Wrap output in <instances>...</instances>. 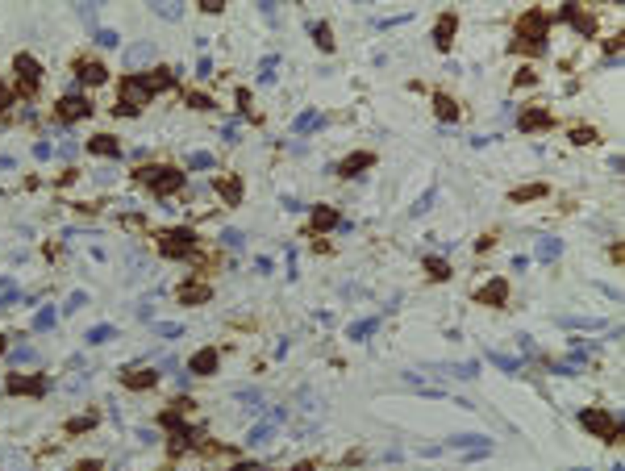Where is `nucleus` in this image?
Listing matches in <instances>:
<instances>
[{"label": "nucleus", "instance_id": "49", "mask_svg": "<svg viewBox=\"0 0 625 471\" xmlns=\"http://www.w3.org/2000/svg\"><path fill=\"white\" fill-rule=\"evenodd\" d=\"M75 471H104V463H100V459H79Z\"/></svg>", "mask_w": 625, "mask_h": 471}, {"label": "nucleus", "instance_id": "22", "mask_svg": "<svg viewBox=\"0 0 625 471\" xmlns=\"http://www.w3.org/2000/svg\"><path fill=\"white\" fill-rule=\"evenodd\" d=\"M563 255V238H550V233H542V238L534 242V259L538 263H555Z\"/></svg>", "mask_w": 625, "mask_h": 471}, {"label": "nucleus", "instance_id": "10", "mask_svg": "<svg viewBox=\"0 0 625 471\" xmlns=\"http://www.w3.org/2000/svg\"><path fill=\"white\" fill-rule=\"evenodd\" d=\"M517 130H521V134H546V130H555V113L530 104V108L517 113Z\"/></svg>", "mask_w": 625, "mask_h": 471}, {"label": "nucleus", "instance_id": "50", "mask_svg": "<svg viewBox=\"0 0 625 471\" xmlns=\"http://www.w3.org/2000/svg\"><path fill=\"white\" fill-rule=\"evenodd\" d=\"M225 5H221V0H200V13H209V17H217Z\"/></svg>", "mask_w": 625, "mask_h": 471}, {"label": "nucleus", "instance_id": "46", "mask_svg": "<svg viewBox=\"0 0 625 471\" xmlns=\"http://www.w3.org/2000/svg\"><path fill=\"white\" fill-rule=\"evenodd\" d=\"M38 355H34V346H17L13 350V363H34Z\"/></svg>", "mask_w": 625, "mask_h": 471}, {"label": "nucleus", "instance_id": "28", "mask_svg": "<svg viewBox=\"0 0 625 471\" xmlns=\"http://www.w3.org/2000/svg\"><path fill=\"white\" fill-rule=\"evenodd\" d=\"M425 276H430L434 284H446V280H450L454 271H450V263H446V259H438V255H430V259H425Z\"/></svg>", "mask_w": 625, "mask_h": 471}, {"label": "nucleus", "instance_id": "51", "mask_svg": "<svg viewBox=\"0 0 625 471\" xmlns=\"http://www.w3.org/2000/svg\"><path fill=\"white\" fill-rule=\"evenodd\" d=\"M121 225H125V229H142V225H146V221H142V217H138V213H125V217H121Z\"/></svg>", "mask_w": 625, "mask_h": 471}, {"label": "nucleus", "instance_id": "35", "mask_svg": "<svg viewBox=\"0 0 625 471\" xmlns=\"http://www.w3.org/2000/svg\"><path fill=\"white\" fill-rule=\"evenodd\" d=\"M213 163H217V159H213L209 151H192V155H188V171H209Z\"/></svg>", "mask_w": 625, "mask_h": 471}, {"label": "nucleus", "instance_id": "13", "mask_svg": "<svg viewBox=\"0 0 625 471\" xmlns=\"http://www.w3.org/2000/svg\"><path fill=\"white\" fill-rule=\"evenodd\" d=\"M371 167H375V151H350L346 159H338V163H334V175H342V180H354V175L371 171Z\"/></svg>", "mask_w": 625, "mask_h": 471}, {"label": "nucleus", "instance_id": "1", "mask_svg": "<svg viewBox=\"0 0 625 471\" xmlns=\"http://www.w3.org/2000/svg\"><path fill=\"white\" fill-rule=\"evenodd\" d=\"M167 88H175V75H171V67L130 71V75L121 79V88H117V104H113V113H117V117H138V113H142V104H146L151 96L167 92Z\"/></svg>", "mask_w": 625, "mask_h": 471}, {"label": "nucleus", "instance_id": "2", "mask_svg": "<svg viewBox=\"0 0 625 471\" xmlns=\"http://www.w3.org/2000/svg\"><path fill=\"white\" fill-rule=\"evenodd\" d=\"M546 46H550V13H542V9H526V13L517 17V26H513V42H509V50H513V55L542 59V55H546Z\"/></svg>", "mask_w": 625, "mask_h": 471}, {"label": "nucleus", "instance_id": "19", "mask_svg": "<svg viewBox=\"0 0 625 471\" xmlns=\"http://www.w3.org/2000/svg\"><path fill=\"white\" fill-rule=\"evenodd\" d=\"M338 225V209L334 204H313V217H309V233L317 238V233H325V229H334Z\"/></svg>", "mask_w": 625, "mask_h": 471}, {"label": "nucleus", "instance_id": "4", "mask_svg": "<svg viewBox=\"0 0 625 471\" xmlns=\"http://www.w3.org/2000/svg\"><path fill=\"white\" fill-rule=\"evenodd\" d=\"M155 247H159L163 259H196L200 233H196L192 225H167V229L155 233Z\"/></svg>", "mask_w": 625, "mask_h": 471}, {"label": "nucleus", "instance_id": "15", "mask_svg": "<svg viewBox=\"0 0 625 471\" xmlns=\"http://www.w3.org/2000/svg\"><path fill=\"white\" fill-rule=\"evenodd\" d=\"M175 300L188 305V309H196V305H209V300H213V288H209L204 280H188V284L175 288Z\"/></svg>", "mask_w": 625, "mask_h": 471}, {"label": "nucleus", "instance_id": "29", "mask_svg": "<svg viewBox=\"0 0 625 471\" xmlns=\"http://www.w3.org/2000/svg\"><path fill=\"white\" fill-rule=\"evenodd\" d=\"M113 338H117V325H108V321H100V325H92V329L84 334L88 346H100V342H113Z\"/></svg>", "mask_w": 625, "mask_h": 471}, {"label": "nucleus", "instance_id": "18", "mask_svg": "<svg viewBox=\"0 0 625 471\" xmlns=\"http://www.w3.org/2000/svg\"><path fill=\"white\" fill-rule=\"evenodd\" d=\"M213 192L225 200V204H242V196H246V184L238 180V175H217L213 180Z\"/></svg>", "mask_w": 625, "mask_h": 471}, {"label": "nucleus", "instance_id": "31", "mask_svg": "<svg viewBox=\"0 0 625 471\" xmlns=\"http://www.w3.org/2000/svg\"><path fill=\"white\" fill-rule=\"evenodd\" d=\"M567 138H571V146H592L600 134H596L592 126H575V130H567Z\"/></svg>", "mask_w": 625, "mask_h": 471}, {"label": "nucleus", "instance_id": "38", "mask_svg": "<svg viewBox=\"0 0 625 471\" xmlns=\"http://www.w3.org/2000/svg\"><path fill=\"white\" fill-rule=\"evenodd\" d=\"M446 372H450V376H463V380H471V376H479V363H475V359H467V363H450Z\"/></svg>", "mask_w": 625, "mask_h": 471}, {"label": "nucleus", "instance_id": "40", "mask_svg": "<svg viewBox=\"0 0 625 471\" xmlns=\"http://www.w3.org/2000/svg\"><path fill=\"white\" fill-rule=\"evenodd\" d=\"M55 317H59V313H55L50 305H46V309H38V317H34V329H50V325H55Z\"/></svg>", "mask_w": 625, "mask_h": 471}, {"label": "nucleus", "instance_id": "16", "mask_svg": "<svg viewBox=\"0 0 625 471\" xmlns=\"http://www.w3.org/2000/svg\"><path fill=\"white\" fill-rule=\"evenodd\" d=\"M217 363H221V350L217 346H200L196 355L188 359V372L192 376H217Z\"/></svg>", "mask_w": 625, "mask_h": 471}, {"label": "nucleus", "instance_id": "61", "mask_svg": "<svg viewBox=\"0 0 625 471\" xmlns=\"http://www.w3.org/2000/svg\"><path fill=\"white\" fill-rule=\"evenodd\" d=\"M571 471H588V467H571Z\"/></svg>", "mask_w": 625, "mask_h": 471}, {"label": "nucleus", "instance_id": "23", "mask_svg": "<svg viewBox=\"0 0 625 471\" xmlns=\"http://www.w3.org/2000/svg\"><path fill=\"white\" fill-rule=\"evenodd\" d=\"M446 446H454V450H492V438L488 434H454Z\"/></svg>", "mask_w": 625, "mask_h": 471}, {"label": "nucleus", "instance_id": "43", "mask_svg": "<svg viewBox=\"0 0 625 471\" xmlns=\"http://www.w3.org/2000/svg\"><path fill=\"white\" fill-rule=\"evenodd\" d=\"M13 100H17V96H13V88L0 79V113H9V108H13Z\"/></svg>", "mask_w": 625, "mask_h": 471}, {"label": "nucleus", "instance_id": "17", "mask_svg": "<svg viewBox=\"0 0 625 471\" xmlns=\"http://www.w3.org/2000/svg\"><path fill=\"white\" fill-rule=\"evenodd\" d=\"M454 30H459V13H442L434 21V46L438 50H450L454 46Z\"/></svg>", "mask_w": 625, "mask_h": 471}, {"label": "nucleus", "instance_id": "48", "mask_svg": "<svg viewBox=\"0 0 625 471\" xmlns=\"http://www.w3.org/2000/svg\"><path fill=\"white\" fill-rule=\"evenodd\" d=\"M88 305V292H71L67 296V313H75V309H84Z\"/></svg>", "mask_w": 625, "mask_h": 471}, {"label": "nucleus", "instance_id": "56", "mask_svg": "<svg viewBox=\"0 0 625 471\" xmlns=\"http://www.w3.org/2000/svg\"><path fill=\"white\" fill-rule=\"evenodd\" d=\"M34 159H50V142H34Z\"/></svg>", "mask_w": 625, "mask_h": 471}, {"label": "nucleus", "instance_id": "42", "mask_svg": "<svg viewBox=\"0 0 625 471\" xmlns=\"http://www.w3.org/2000/svg\"><path fill=\"white\" fill-rule=\"evenodd\" d=\"M221 242H225L229 251H242V247H246V238H242L238 229H225V233H221Z\"/></svg>", "mask_w": 625, "mask_h": 471}, {"label": "nucleus", "instance_id": "5", "mask_svg": "<svg viewBox=\"0 0 625 471\" xmlns=\"http://www.w3.org/2000/svg\"><path fill=\"white\" fill-rule=\"evenodd\" d=\"M579 425H584V430H588L592 438L608 442V446H613V442H621V434H625V430H621V425L613 421V413H608V409H596V405L579 409Z\"/></svg>", "mask_w": 625, "mask_h": 471}, {"label": "nucleus", "instance_id": "52", "mask_svg": "<svg viewBox=\"0 0 625 471\" xmlns=\"http://www.w3.org/2000/svg\"><path fill=\"white\" fill-rule=\"evenodd\" d=\"M196 75H213V59H209V55L196 59Z\"/></svg>", "mask_w": 625, "mask_h": 471}, {"label": "nucleus", "instance_id": "41", "mask_svg": "<svg viewBox=\"0 0 625 471\" xmlns=\"http://www.w3.org/2000/svg\"><path fill=\"white\" fill-rule=\"evenodd\" d=\"M563 325H571V329H600L596 317H563Z\"/></svg>", "mask_w": 625, "mask_h": 471}, {"label": "nucleus", "instance_id": "34", "mask_svg": "<svg viewBox=\"0 0 625 471\" xmlns=\"http://www.w3.org/2000/svg\"><path fill=\"white\" fill-rule=\"evenodd\" d=\"M276 67H280V55H267L259 63V84H276Z\"/></svg>", "mask_w": 625, "mask_h": 471}, {"label": "nucleus", "instance_id": "21", "mask_svg": "<svg viewBox=\"0 0 625 471\" xmlns=\"http://www.w3.org/2000/svg\"><path fill=\"white\" fill-rule=\"evenodd\" d=\"M434 117H438V122H446V126H454L459 122V100L450 96V92H434Z\"/></svg>", "mask_w": 625, "mask_h": 471}, {"label": "nucleus", "instance_id": "57", "mask_svg": "<svg viewBox=\"0 0 625 471\" xmlns=\"http://www.w3.org/2000/svg\"><path fill=\"white\" fill-rule=\"evenodd\" d=\"M492 242H496V233H483V238L475 242V251H492Z\"/></svg>", "mask_w": 625, "mask_h": 471}, {"label": "nucleus", "instance_id": "20", "mask_svg": "<svg viewBox=\"0 0 625 471\" xmlns=\"http://www.w3.org/2000/svg\"><path fill=\"white\" fill-rule=\"evenodd\" d=\"M88 151H92L96 159H113V163L125 155V151H121V142H117L113 134H96V138H88Z\"/></svg>", "mask_w": 625, "mask_h": 471}, {"label": "nucleus", "instance_id": "7", "mask_svg": "<svg viewBox=\"0 0 625 471\" xmlns=\"http://www.w3.org/2000/svg\"><path fill=\"white\" fill-rule=\"evenodd\" d=\"M5 392L9 396H46L50 392V380L46 376H30V372H9L5 376Z\"/></svg>", "mask_w": 625, "mask_h": 471}, {"label": "nucleus", "instance_id": "37", "mask_svg": "<svg viewBox=\"0 0 625 471\" xmlns=\"http://www.w3.org/2000/svg\"><path fill=\"white\" fill-rule=\"evenodd\" d=\"M317 126H321V117H317V113H300L296 122H292V130H296V134H309V130H317Z\"/></svg>", "mask_w": 625, "mask_h": 471}, {"label": "nucleus", "instance_id": "30", "mask_svg": "<svg viewBox=\"0 0 625 471\" xmlns=\"http://www.w3.org/2000/svg\"><path fill=\"white\" fill-rule=\"evenodd\" d=\"M96 421H100V413L92 409V413H84V417H71L67 421V438H75V434H88V430H96Z\"/></svg>", "mask_w": 625, "mask_h": 471}, {"label": "nucleus", "instance_id": "12", "mask_svg": "<svg viewBox=\"0 0 625 471\" xmlns=\"http://www.w3.org/2000/svg\"><path fill=\"white\" fill-rule=\"evenodd\" d=\"M471 300H475V305H483V309H500V305L509 300V284L500 280V276H492L488 284H479V288L471 292Z\"/></svg>", "mask_w": 625, "mask_h": 471}, {"label": "nucleus", "instance_id": "32", "mask_svg": "<svg viewBox=\"0 0 625 471\" xmlns=\"http://www.w3.org/2000/svg\"><path fill=\"white\" fill-rule=\"evenodd\" d=\"M184 104H188V108H200V113H209V108H217V100H213L209 92H188V96H184Z\"/></svg>", "mask_w": 625, "mask_h": 471}, {"label": "nucleus", "instance_id": "3", "mask_svg": "<svg viewBox=\"0 0 625 471\" xmlns=\"http://www.w3.org/2000/svg\"><path fill=\"white\" fill-rule=\"evenodd\" d=\"M184 180H188V171H184V167H171V163H142V167L134 171V184L151 188L155 196H175V192H184Z\"/></svg>", "mask_w": 625, "mask_h": 471}, {"label": "nucleus", "instance_id": "26", "mask_svg": "<svg viewBox=\"0 0 625 471\" xmlns=\"http://www.w3.org/2000/svg\"><path fill=\"white\" fill-rule=\"evenodd\" d=\"M375 325H380L375 317H358V321H350V325H346V338H350V342H367V338L375 334Z\"/></svg>", "mask_w": 625, "mask_h": 471}, {"label": "nucleus", "instance_id": "62", "mask_svg": "<svg viewBox=\"0 0 625 471\" xmlns=\"http://www.w3.org/2000/svg\"><path fill=\"white\" fill-rule=\"evenodd\" d=\"M259 471H267V467H259Z\"/></svg>", "mask_w": 625, "mask_h": 471}, {"label": "nucleus", "instance_id": "45", "mask_svg": "<svg viewBox=\"0 0 625 471\" xmlns=\"http://www.w3.org/2000/svg\"><path fill=\"white\" fill-rule=\"evenodd\" d=\"M513 84H517V88H530V84H538V71H534V67H521Z\"/></svg>", "mask_w": 625, "mask_h": 471}, {"label": "nucleus", "instance_id": "6", "mask_svg": "<svg viewBox=\"0 0 625 471\" xmlns=\"http://www.w3.org/2000/svg\"><path fill=\"white\" fill-rule=\"evenodd\" d=\"M13 71H17V88H13V96L34 100V92H38V84H42V63H38L30 50H21V55L13 59Z\"/></svg>", "mask_w": 625, "mask_h": 471}, {"label": "nucleus", "instance_id": "9", "mask_svg": "<svg viewBox=\"0 0 625 471\" xmlns=\"http://www.w3.org/2000/svg\"><path fill=\"white\" fill-rule=\"evenodd\" d=\"M71 71H75V79H79L84 88H100V84L108 79V67H104L96 55H75V59H71Z\"/></svg>", "mask_w": 625, "mask_h": 471}, {"label": "nucleus", "instance_id": "27", "mask_svg": "<svg viewBox=\"0 0 625 471\" xmlns=\"http://www.w3.org/2000/svg\"><path fill=\"white\" fill-rule=\"evenodd\" d=\"M309 30H313L317 50H321V55H334V30H329V21H313Z\"/></svg>", "mask_w": 625, "mask_h": 471}, {"label": "nucleus", "instance_id": "53", "mask_svg": "<svg viewBox=\"0 0 625 471\" xmlns=\"http://www.w3.org/2000/svg\"><path fill=\"white\" fill-rule=\"evenodd\" d=\"M221 138H225V142H238V122H225V126H221Z\"/></svg>", "mask_w": 625, "mask_h": 471}, {"label": "nucleus", "instance_id": "44", "mask_svg": "<svg viewBox=\"0 0 625 471\" xmlns=\"http://www.w3.org/2000/svg\"><path fill=\"white\" fill-rule=\"evenodd\" d=\"M155 13H159V17H167V21H180V17H184V9H180V5H155Z\"/></svg>", "mask_w": 625, "mask_h": 471}, {"label": "nucleus", "instance_id": "25", "mask_svg": "<svg viewBox=\"0 0 625 471\" xmlns=\"http://www.w3.org/2000/svg\"><path fill=\"white\" fill-rule=\"evenodd\" d=\"M151 59H155V42H138V46L125 50V63H130V71H138V67L151 63Z\"/></svg>", "mask_w": 625, "mask_h": 471}, {"label": "nucleus", "instance_id": "39", "mask_svg": "<svg viewBox=\"0 0 625 471\" xmlns=\"http://www.w3.org/2000/svg\"><path fill=\"white\" fill-rule=\"evenodd\" d=\"M238 108L250 117V122H259V113H255V104H250V92H246V88H238Z\"/></svg>", "mask_w": 625, "mask_h": 471}, {"label": "nucleus", "instance_id": "47", "mask_svg": "<svg viewBox=\"0 0 625 471\" xmlns=\"http://www.w3.org/2000/svg\"><path fill=\"white\" fill-rule=\"evenodd\" d=\"M96 42H100V46H117L121 38H117V30H96Z\"/></svg>", "mask_w": 625, "mask_h": 471}, {"label": "nucleus", "instance_id": "24", "mask_svg": "<svg viewBox=\"0 0 625 471\" xmlns=\"http://www.w3.org/2000/svg\"><path fill=\"white\" fill-rule=\"evenodd\" d=\"M550 188L546 184H521V188H513L509 192V204H526V200H542Z\"/></svg>", "mask_w": 625, "mask_h": 471}, {"label": "nucleus", "instance_id": "63", "mask_svg": "<svg viewBox=\"0 0 625 471\" xmlns=\"http://www.w3.org/2000/svg\"><path fill=\"white\" fill-rule=\"evenodd\" d=\"M233 471H238V467H233Z\"/></svg>", "mask_w": 625, "mask_h": 471}, {"label": "nucleus", "instance_id": "58", "mask_svg": "<svg viewBox=\"0 0 625 471\" xmlns=\"http://www.w3.org/2000/svg\"><path fill=\"white\" fill-rule=\"evenodd\" d=\"M155 329H159L163 338H180V325H155Z\"/></svg>", "mask_w": 625, "mask_h": 471}, {"label": "nucleus", "instance_id": "14", "mask_svg": "<svg viewBox=\"0 0 625 471\" xmlns=\"http://www.w3.org/2000/svg\"><path fill=\"white\" fill-rule=\"evenodd\" d=\"M121 388L151 392V388H159V372H155V367H125V372H121Z\"/></svg>", "mask_w": 625, "mask_h": 471}, {"label": "nucleus", "instance_id": "8", "mask_svg": "<svg viewBox=\"0 0 625 471\" xmlns=\"http://www.w3.org/2000/svg\"><path fill=\"white\" fill-rule=\"evenodd\" d=\"M92 100L88 96H75V92H67V96H59L55 100V117H59V122L63 126H75V122H84V117H92Z\"/></svg>", "mask_w": 625, "mask_h": 471}, {"label": "nucleus", "instance_id": "54", "mask_svg": "<svg viewBox=\"0 0 625 471\" xmlns=\"http://www.w3.org/2000/svg\"><path fill=\"white\" fill-rule=\"evenodd\" d=\"M430 204H434V192H425V196H421V200H417V204H413V217H421V213H425V209H430Z\"/></svg>", "mask_w": 625, "mask_h": 471}, {"label": "nucleus", "instance_id": "59", "mask_svg": "<svg viewBox=\"0 0 625 471\" xmlns=\"http://www.w3.org/2000/svg\"><path fill=\"white\" fill-rule=\"evenodd\" d=\"M292 471H317V459H305V463H296Z\"/></svg>", "mask_w": 625, "mask_h": 471}, {"label": "nucleus", "instance_id": "11", "mask_svg": "<svg viewBox=\"0 0 625 471\" xmlns=\"http://www.w3.org/2000/svg\"><path fill=\"white\" fill-rule=\"evenodd\" d=\"M559 17H563L579 38H592V34H596V26H600V21H596V13H592V9H584V5H563V9H559Z\"/></svg>", "mask_w": 625, "mask_h": 471}, {"label": "nucleus", "instance_id": "36", "mask_svg": "<svg viewBox=\"0 0 625 471\" xmlns=\"http://www.w3.org/2000/svg\"><path fill=\"white\" fill-rule=\"evenodd\" d=\"M271 438H276V421H267V425H255V430H250V438H246V442L263 446V442H271Z\"/></svg>", "mask_w": 625, "mask_h": 471}, {"label": "nucleus", "instance_id": "60", "mask_svg": "<svg viewBox=\"0 0 625 471\" xmlns=\"http://www.w3.org/2000/svg\"><path fill=\"white\" fill-rule=\"evenodd\" d=\"M5 350H9V338H5V334H0V355H5Z\"/></svg>", "mask_w": 625, "mask_h": 471}, {"label": "nucleus", "instance_id": "33", "mask_svg": "<svg viewBox=\"0 0 625 471\" xmlns=\"http://www.w3.org/2000/svg\"><path fill=\"white\" fill-rule=\"evenodd\" d=\"M488 359H492L500 372H509V376H513V372H521V359H513V355H500V350H492Z\"/></svg>", "mask_w": 625, "mask_h": 471}, {"label": "nucleus", "instance_id": "55", "mask_svg": "<svg viewBox=\"0 0 625 471\" xmlns=\"http://www.w3.org/2000/svg\"><path fill=\"white\" fill-rule=\"evenodd\" d=\"M604 50H608V59H613V63H617V50H621V34H613V38H608V46H604Z\"/></svg>", "mask_w": 625, "mask_h": 471}]
</instances>
